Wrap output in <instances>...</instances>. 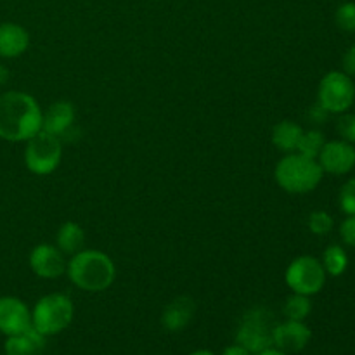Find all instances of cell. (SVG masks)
<instances>
[{
  "mask_svg": "<svg viewBox=\"0 0 355 355\" xmlns=\"http://www.w3.org/2000/svg\"><path fill=\"white\" fill-rule=\"evenodd\" d=\"M44 111L26 92L10 90L0 96V139L24 142L42 130Z\"/></svg>",
  "mask_w": 355,
  "mask_h": 355,
  "instance_id": "1",
  "label": "cell"
},
{
  "mask_svg": "<svg viewBox=\"0 0 355 355\" xmlns=\"http://www.w3.org/2000/svg\"><path fill=\"white\" fill-rule=\"evenodd\" d=\"M66 274L80 290L99 293L114 283L116 267L113 260L99 250H80L68 260Z\"/></svg>",
  "mask_w": 355,
  "mask_h": 355,
  "instance_id": "2",
  "label": "cell"
},
{
  "mask_svg": "<svg viewBox=\"0 0 355 355\" xmlns=\"http://www.w3.org/2000/svg\"><path fill=\"white\" fill-rule=\"evenodd\" d=\"M322 168L318 159L300 153H288L277 162L274 179L277 186L290 194H307L314 191L322 180Z\"/></svg>",
  "mask_w": 355,
  "mask_h": 355,
  "instance_id": "3",
  "label": "cell"
},
{
  "mask_svg": "<svg viewBox=\"0 0 355 355\" xmlns=\"http://www.w3.org/2000/svg\"><path fill=\"white\" fill-rule=\"evenodd\" d=\"M73 309L69 297L62 293H51L42 297L31 312V326L42 335H58L69 326L73 319Z\"/></svg>",
  "mask_w": 355,
  "mask_h": 355,
  "instance_id": "4",
  "label": "cell"
},
{
  "mask_svg": "<svg viewBox=\"0 0 355 355\" xmlns=\"http://www.w3.org/2000/svg\"><path fill=\"white\" fill-rule=\"evenodd\" d=\"M276 321L269 309L255 307L243 318L238 329V345L245 347L250 354H260L274 345Z\"/></svg>",
  "mask_w": 355,
  "mask_h": 355,
  "instance_id": "5",
  "label": "cell"
},
{
  "mask_svg": "<svg viewBox=\"0 0 355 355\" xmlns=\"http://www.w3.org/2000/svg\"><path fill=\"white\" fill-rule=\"evenodd\" d=\"M62 158V142L55 135L40 130L26 141L24 163L35 175H49L55 172Z\"/></svg>",
  "mask_w": 355,
  "mask_h": 355,
  "instance_id": "6",
  "label": "cell"
},
{
  "mask_svg": "<svg viewBox=\"0 0 355 355\" xmlns=\"http://www.w3.org/2000/svg\"><path fill=\"white\" fill-rule=\"evenodd\" d=\"M326 276L328 274H326L321 260L311 255H302L291 260L286 274H284V281L293 293L312 297L324 288Z\"/></svg>",
  "mask_w": 355,
  "mask_h": 355,
  "instance_id": "7",
  "label": "cell"
},
{
  "mask_svg": "<svg viewBox=\"0 0 355 355\" xmlns=\"http://www.w3.org/2000/svg\"><path fill=\"white\" fill-rule=\"evenodd\" d=\"M355 101V85L343 71H329L318 89V103L328 113H347Z\"/></svg>",
  "mask_w": 355,
  "mask_h": 355,
  "instance_id": "8",
  "label": "cell"
},
{
  "mask_svg": "<svg viewBox=\"0 0 355 355\" xmlns=\"http://www.w3.org/2000/svg\"><path fill=\"white\" fill-rule=\"evenodd\" d=\"M66 255L49 243L37 245L30 253V267L42 279H58L66 272Z\"/></svg>",
  "mask_w": 355,
  "mask_h": 355,
  "instance_id": "9",
  "label": "cell"
},
{
  "mask_svg": "<svg viewBox=\"0 0 355 355\" xmlns=\"http://www.w3.org/2000/svg\"><path fill=\"white\" fill-rule=\"evenodd\" d=\"M322 172L345 175L355 166V148L347 141H329L322 146L318 156Z\"/></svg>",
  "mask_w": 355,
  "mask_h": 355,
  "instance_id": "10",
  "label": "cell"
},
{
  "mask_svg": "<svg viewBox=\"0 0 355 355\" xmlns=\"http://www.w3.org/2000/svg\"><path fill=\"white\" fill-rule=\"evenodd\" d=\"M31 326V312L16 297H0V333L7 336L23 333Z\"/></svg>",
  "mask_w": 355,
  "mask_h": 355,
  "instance_id": "11",
  "label": "cell"
},
{
  "mask_svg": "<svg viewBox=\"0 0 355 355\" xmlns=\"http://www.w3.org/2000/svg\"><path fill=\"white\" fill-rule=\"evenodd\" d=\"M312 331L304 324V321H291L276 324L274 328V345L284 354H297L311 342Z\"/></svg>",
  "mask_w": 355,
  "mask_h": 355,
  "instance_id": "12",
  "label": "cell"
},
{
  "mask_svg": "<svg viewBox=\"0 0 355 355\" xmlns=\"http://www.w3.org/2000/svg\"><path fill=\"white\" fill-rule=\"evenodd\" d=\"M75 121V106L69 101H58L51 104L42 116V130L62 139L69 134Z\"/></svg>",
  "mask_w": 355,
  "mask_h": 355,
  "instance_id": "13",
  "label": "cell"
},
{
  "mask_svg": "<svg viewBox=\"0 0 355 355\" xmlns=\"http://www.w3.org/2000/svg\"><path fill=\"white\" fill-rule=\"evenodd\" d=\"M28 45H30V35L21 24H0V58H19L26 52Z\"/></svg>",
  "mask_w": 355,
  "mask_h": 355,
  "instance_id": "14",
  "label": "cell"
},
{
  "mask_svg": "<svg viewBox=\"0 0 355 355\" xmlns=\"http://www.w3.org/2000/svg\"><path fill=\"white\" fill-rule=\"evenodd\" d=\"M196 304L191 297H179L170 302L162 315V324L168 331H182L194 318Z\"/></svg>",
  "mask_w": 355,
  "mask_h": 355,
  "instance_id": "15",
  "label": "cell"
},
{
  "mask_svg": "<svg viewBox=\"0 0 355 355\" xmlns=\"http://www.w3.org/2000/svg\"><path fill=\"white\" fill-rule=\"evenodd\" d=\"M45 347V335L30 326L23 333L7 336L6 340V355H37L44 350Z\"/></svg>",
  "mask_w": 355,
  "mask_h": 355,
  "instance_id": "16",
  "label": "cell"
},
{
  "mask_svg": "<svg viewBox=\"0 0 355 355\" xmlns=\"http://www.w3.org/2000/svg\"><path fill=\"white\" fill-rule=\"evenodd\" d=\"M304 128L291 120H283L272 128V144L283 153H295L300 142Z\"/></svg>",
  "mask_w": 355,
  "mask_h": 355,
  "instance_id": "17",
  "label": "cell"
},
{
  "mask_svg": "<svg viewBox=\"0 0 355 355\" xmlns=\"http://www.w3.org/2000/svg\"><path fill=\"white\" fill-rule=\"evenodd\" d=\"M83 245H85V232H83L80 224H76V222H64L58 229L55 246L64 255H75L80 250H83Z\"/></svg>",
  "mask_w": 355,
  "mask_h": 355,
  "instance_id": "18",
  "label": "cell"
},
{
  "mask_svg": "<svg viewBox=\"0 0 355 355\" xmlns=\"http://www.w3.org/2000/svg\"><path fill=\"white\" fill-rule=\"evenodd\" d=\"M322 267H324L326 274L333 277L342 276L347 270V266H349V257H347V252L338 245H331L324 250L321 260Z\"/></svg>",
  "mask_w": 355,
  "mask_h": 355,
  "instance_id": "19",
  "label": "cell"
},
{
  "mask_svg": "<svg viewBox=\"0 0 355 355\" xmlns=\"http://www.w3.org/2000/svg\"><path fill=\"white\" fill-rule=\"evenodd\" d=\"M311 311H312L311 298L298 293L291 295V297L286 300V304H284V309H283L284 315H286L288 319H291V321H304V319H307V315L311 314Z\"/></svg>",
  "mask_w": 355,
  "mask_h": 355,
  "instance_id": "20",
  "label": "cell"
},
{
  "mask_svg": "<svg viewBox=\"0 0 355 355\" xmlns=\"http://www.w3.org/2000/svg\"><path fill=\"white\" fill-rule=\"evenodd\" d=\"M326 144L324 135H322L321 130H304L302 134L300 142H298L297 153L300 155L309 156V158L318 159L319 153H321L322 146Z\"/></svg>",
  "mask_w": 355,
  "mask_h": 355,
  "instance_id": "21",
  "label": "cell"
},
{
  "mask_svg": "<svg viewBox=\"0 0 355 355\" xmlns=\"http://www.w3.org/2000/svg\"><path fill=\"white\" fill-rule=\"evenodd\" d=\"M307 225H309V231H311L312 234L326 236L328 232H331L335 222H333V217L328 214V211L318 210V211H312V214L309 215Z\"/></svg>",
  "mask_w": 355,
  "mask_h": 355,
  "instance_id": "22",
  "label": "cell"
},
{
  "mask_svg": "<svg viewBox=\"0 0 355 355\" xmlns=\"http://www.w3.org/2000/svg\"><path fill=\"white\" fill-rule=\"evenodd\" d=\"M336 26L349 33H355V2H345L336 9Z\"/></svg>",
  "mask_w": 355,
  "mask_h": 355,
  "instance_id": "23",
  "label": "cell"
},
{
  "mask_svg": "<svg viewBox=\"0 0 355 355\" xmlns=\"http://www.w3.org/2000/svg\"><path fill=\"white\" fill-rule=\"evenodd\" d=\"M340 210L345 215H355V177L342 186L338 194Z\"/></svg>",
  "mask_w": 355,
  "mask_h": 355,
  "instance_id": "24",
  "label": "cell"
},
{
  "mask_svg": "<svg viewBox=\"0 0 355 355\" xmlns=\"http://www.w3.org/2000/svg\"><path fill=\"white\" fill-rule=\"evenodd\" d=\"M336 130L342 135L343 141L355 144V113H347L336 123Z\"/></svg>",
  "mask_w": 355,
  "mask_h": 355,
  "instance_id": "25",
  "label": "cell"
},
{
  "mask_svg": "<svg viewBox=\"0 0 355 355\" xmlns=\"http://www.w3.org/2000/svg\"><path fill=\"white\" fill-rule=\"evenodd\" d=\"M340 238L347 246L355 248V215H347L345 220L340 225Z\"/></svg>",
  "mask_w": 355,
  "mask_h": 355,
  "instance_id": "26",
  "label": "cell"
},
{
  "mask_svg": "<svg viewBox=\"0 0 355 355\" xmlns=\"http://www.w3.org/2000/svg\"><path fill=\"white\" fill-rule=\"evenodd\" d=\"M342 64H343V73H345V75H349L350 78L355 76V45L347 49V52L343 54Z\"/></svg>",
  "mask_w": 355,
  "mask_h": 355,
  "instance_id": "27",
  "label": "cell"
},
{
  "mask_svg": "<svg viewBox=\"0 0 355 355\" xmlns=\"http://www.w3.org/2000/svg\"><path fill=\"white\" fill-rule=\"evenodd\" d=\"M328 114H329L328 111H326L324 107L318 103L315 106H312L311 110H309V120H311L312 123L321 125V123H324L326 118H328Z\"/></svg>",
  "mask_w": 355,
  "mask_h": 355,
  "instance_id": "28",
  "label": "cell"
},
{
  "mask_svg": "<svg viewBox=\"0 0 355 355\" xmlns=\"http://www.w3.org/2000/svg\"><path fill=\"white\" fill-rule=\"evenodd\" d=\"M222 355H252L248 352V350L245 349V347L241 345H232V347H227V349L224 350V354Z\"/></svg>",
  "mask_w": 355,
  "mask_h": 355,
  "instance_id": "29",
  "label": "cell"
},
{
  "mask_svg": "<svg viewBox=\"0 0 355 355\" xmlns=\"http://www.w3.org/2000/svg\"><path fill=\"white\" fill-rule=\"evenodd\" d=\"M7 80H9V69L3 64H0V85H3Z\"/></svg>",
  "mask_w": 355,
  "mask_h": 355,
  "instance_id": "30",
  "label": "cell"
},
{
  "mask_svg": "<svg viewBox=\"0 0 355 355\" xmlns=\"http://www.w3.org/2000/svg\"><path fill=\"white\" fill-rule=\"evenodd\" d=\"M257 355H286L284 352H281V350H274V349H267L263 350V352L257 354Z\"/></svg>",
  "mask_w": 355,
  "mask_h": 355,
  "instance_id": "31",
  "label": "cell"
},
{
  "mask_svg": "<svg viewBox=\"0 0 355 355\" xmlns=\"http://www.w3.org/2000/svg\"><path fill=\"white\" fill-rule=\"evenodd\" d=\"M191 355H214V354L208 352V350H198V352H193Z\"/></svg>",
  "mask_w": 355,
  "mask_h": 355,
  "instance_id": "32",
  "label": "cell"
}]
</instances>
